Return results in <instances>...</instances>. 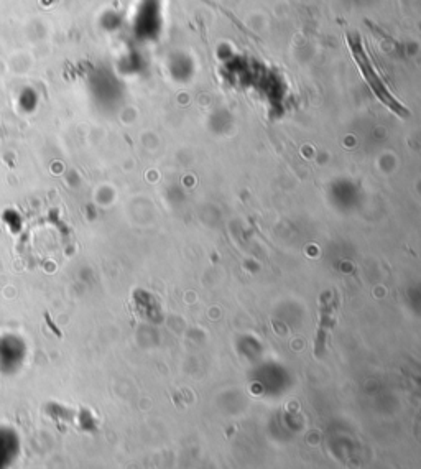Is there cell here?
I'll list each match as a JSON object with an SVG mask.
<instances>
[{"label":"cell","instance_id":"obj_1","mask_svg":"<svg viewBox=\"0 0 421 469\" xmlns=\"http://www.w3.org/2000/svg\"><path fill=\"white\" fill-rule=\"evenodd\" d=\"M350 46H352L354 56H355V59H357L360 69H362L364 76H366L367 83L370 84V87L373 89V92H375L377 96H378V99H380L385 106L390 107L392 110H395V112H401V110H403V109H401V107L398 106V102H396L394 97H392L390 94H388V91L385 89V86H383L382 81L378 79V76L375 74V71L372 69L370 63H368V59L366 58V55L362 53V50H360L359 46H354L352 43H350Z\"/></svg>","mask_w":421,"mask_h":469}]
</instances>
